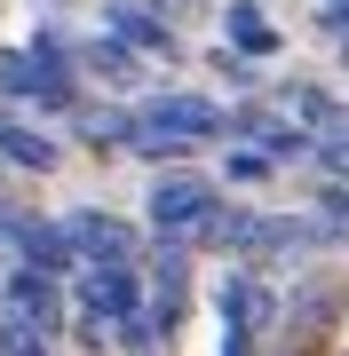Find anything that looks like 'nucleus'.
Returning <instances> with one entry per match:
<instances>
[{"label":"nucleus","instance_id":"nucleus-1","mask_svg":"<svg viewBox=\"0 0 349 356\" xmlns=\"http://www.w3.org/2000/svg\"><path fill=\"white\" fill-rule=\"evenodd\" d=\"M72 301H79V341L104 348V341H111V325L143 309V293H135V269H127V261H88V269H79V293H72Z\"/></svg>","mask_w":349,"mask_h":356},{"label":"nucleus","instance_id":"nucleus-2","mask_svg":"<svg viewBox=\"0 0 349 356\" xmlns=\"http://www.w3.org/2000/svg\"><path fill=\"white\" fill-rule=\"evenodd\" d=\"M151 229L159 238H175V245H191V238H207V222L222 214V198H215V182H199V175H159L151 182Z\"/></svg>","mask_w":349,"mask_h":356},{"label":"nucleus","instance_id":"nucleus-3","mask_svg":"<svg viewBox=\"0 0 349 356\" xmlns=\"http://www.w3.org/2000/svg\"><path fill=\"white\" fill-rule=\"evenodd\" d=\"M127 135H175V143H207V135H222V111L207 95H159L151 111H135L127 119Z\"/></svg>","mask_w":349,"mask_h":356},{"label":"nucleus","instance_id":"nucleus-4","mask_svg":"<svg viewBox=\"0 0 349 356\" xmlns=\"http://www.w3.org/2000/svg\"><path fill=\"white\" fill-rule=\"evenodd\" d=\"M64 238H72L79 261H135V229L119 222V214H72Z\"/></svg>","mask_w":349,"mask_h":356},{"label":"nucleus","instance_id":"nucleus-5","mask_svg":"<svg viewBox=\"0 0 349 356\" xmlns=\"http://www.w3.org/2000/svg\"><path fill=\"white\" fill-rule=\"evenodd\" d=\"M16 261L40 269V277H64V269H79L72 238H64V222H16Z\"/></svg>","mask_w":349,"mask_h":356},{"label":"nucleus","instance_id":"nucleus-6","mask_svg":"<svg viewBox=\"0 0 349 356\" xmlns=\"http://www.w3.org/2000/svg\"><path fill=\"white\" fill-rule=\"evenodd\" d=\"M8 309H16V317H32L40 332L64 325V293H56V277H40V269H24V261L8 269Z\"/></svg>","mask_w":349,"mask_h":356},{"label":"nucleus","instance_id":"nucleus-7","mask_svg":"<svg viewBox=\"0 0 349 356\" xmlns=\"http://www.w3.org/2000/svg\"><path fill=\"white\" fill-rule=\"evenodd\" d=\"M222 135L262 143V159H302V151H310V135L286 127V119H270V111H222Z\"/></svg>","mask_w":349,"mask_h":356},{"label":"nucleus","instance_id":"nucleus-8","mask_svg":"<svg viewBox=\"0 0 349 356\" xmlns=\"http://www.w3.org/2000/svg\"><path fill=\"white\" fill-rule=\"evenodd\" d=\"M111 24V40H127V48H143V56H175V32H167V16H151L143 0H119V8L104 16Z\"/></svg>","mask_w":349,"mask_h":356},{"label":"nucleus","instance_id":"nucleus-9","mask_svg":"<svg viewBox=\"0 0 349 356\" xmlns=\"http://www.w3.org/2000/svg\"><path fill=\"white\" fill-rule=\"evenodd\" d=\"M222 48H231V56H270L278 32H270V16H262L254 0H231V16H222Z\"/></svg>","mask_w":349,"mask_h":356},{"label":"nucleus","instance_id":"nucleus-10","mask_svg":"<svg viewBox=\"0 0 349 356\" xmlns=\"http://www.w3.org/2000/svg\"><path fill=\"white\" fill-rule=\"evenodd\" d=\"M0 159L24 166V175H48V166H56V143L40 135V127H0Z\"/></svg>","mask_w":349,"mask_h":356},{"label":"nucleus","instance_id":"nucleus-11","mask_svg":"<svg viewBox=\"0 0 349 356\" xmlns=\"http://www.w3.org/2000/svg\"><path fill=\"white\" fill-rule=\"evenodd\" d=\"M286 111H294V119H310L318 135H325V127H341V119H349L341 103H334V95H318V88H286Z\"/></svg>","mask_w":349,"mask_h":356},{"label":"nucleus","instance_id":"nucleus-12","mask_svg":"<svg viewBox=\"0 0 349 356\" xmlns=\"http://www.w3.org/2000/svg\"><path fill=\"white\" fill-rule=\"evenodd\" d=\"M0 356H48V332L8 309V317H0Z\"/></svg>","mask_w":349,"mask_h":356},{"label":"nucleus","instance_id":"nucleus-13","mask_svg":"<svg viewBox=\"0 0 349 356\" xmlns=\"http://www.w3.org/2000/svg\"><path fill=\"white\" fill-rule=\"evenodd\" d=\"M88 72H104V79L127 88V79H135V48H127V40H95V48H88Z\"/></svg>","mask_w":349,"mask_h":356},{"label":"nucleus","instance_id":"nucleus-14","mask_svg":"<svg viewBox=\"0 0 349 356\" xmlns=\"http://www.w3.org/2000/svg\"><path fill=\"white\" fill-rule=\"evenodd\" d=\"M79 135H88L95 151H111V143H127V119L119 111H79Z\"/></svg>","mask_w":349,"mask_h":356},{"label":"nucleus","instance_id":"nucleus-15","mask_svg":"<svg viewBox=\"0 0 349 356\" xmlns=\"http://www.w3.org/2000/svg\"><path fill=\"white\" fill-rule=\"evenodd\" d=\"M310 151H318L325 166H334V175H349V119H341V127H325V135L310 143Z\"/></svg>","mask_w":349,"mask_h":356},{"label":"nucleus","instance_id":"nucleus-16","mask_svg":"<svg viewBox=\"0 0 349 356\" xmlns=\"http://www.w3.org/2000/svg\"><path fill=\"white\" fill-rule=\"evenodd\" d=\"M262 175H270L262 151H231V182H262Z\"/></svg>","mask_w":349,"mask_h":356},{"label":"nucleus","instance_id":"nucleus-17","mask_svg":"<svg viewBox=\"0 0 349 356\" xmlns=\"http://www.w3.org/2000/svg\"><path fill=\"white\" fill-rule=\"evenodd\" d=\"M325 229H349V191H325Z\"/></svg>","mask_w":349,"mask_h":356},{"label":"nucleus","instance_id":"nucleus-18","mask_svg":"<svg viewBox=\"0 0 349 356\" xmlns=\"http://www.w3.org/2000/svg\"><path fill=\"white\" fill-rule=\"evenodd\" d=\"M325 24H334V32H349V0H325Z\"/></svg>","mask_w":349,"mask_h":356},{"label":"nucleus","instance_id":"nucleus-19","mask_svg":"<svg viewBox=\"0 0 349 356\" xmlns=\"http://www.w3.org/2000/svg\"><path fill=\"white\" fill-rule=\"evenodd\" d=\"M16 222H24V214H0V254L16 245Z\"/></svg>","mask_w":349,"mask_h":356},{"label":"nucleus","instance_id":"nucleus-20","mask_svg":"<svg viewBox=\"0 0 349 356\" xmlns=\"http://www.w3.org/2000/svg\"><path fill=\"white\" fill-rule=\"evenodd\" d=\"M48 8H64V0H48Z\"/></svg>","mask_w":349,"mask_h":356}]
</instances>
